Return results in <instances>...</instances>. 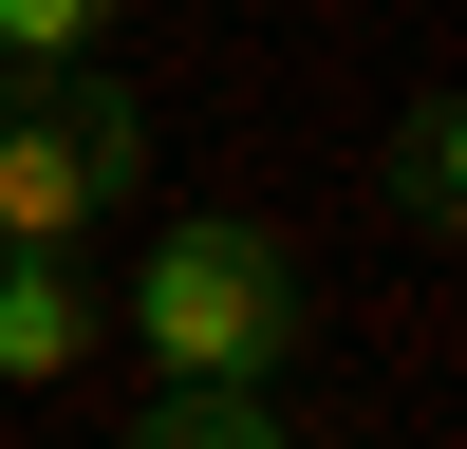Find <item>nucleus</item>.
I'll use <instances>...</instances> for the list:
<instances>
[{"mask_svg": "<svg viewBox=\"0 0 467 449\" xmlns=\"http://www.w3.org/2000/svg\"><path fill=\"white\" fill-rule=\"evenodd\" d=\"M131 337H150V374H169V393H281L299 337H318V262H299L281 224L187 206L169 244H150V281H131Z\"/></svg>", "mask_w": 467, "mask_h": 449, "instance_id": "obj_1", "label": "nucleus"}, {"mask_svg": "<svg viewBox=\"0 0 467 449\" xmlns=\"http://www.w3.org/2000/svg\"><path fill=\"white\" fill-rule=\"evenodd\" d=\"M131 449H299V431H281L262 393H169V412H150Z\"/></svg>", "mask_w": 467, "mask_h": 449, "instance_id": "obj_6", "label": "nucleus"}, {"mask_svg": "<svg viewBox=\"0 0 467 449\" xmlns=\"http://www.w3.org/2000/svg\"><path fill=\"white\" fill-rule=\"evenodd\" d=\"M94 356V281L75 262H0V393H57Z\"/></svg>", "mask_w": 467, "mask_h": 449, "instance_id": "obj_3", "label": "nucleus"}, {"mask_svg": "<svg viewBox=\"0 0 467 449\" xmlns=\"http://www.w3.org/2000/svg\"><path fill=\"white\" fill-rule=\"evenodd\" d=\"M393 224H411V244H449V224H467V131H449V94L393 131Z\"/></svg>", "mask_w": 467, "mask_h": 449, "instance_id": "obj_4", "label": "nucleus"}, {"mask_svg": "<svg viewBox=\"0 0 467 449\" xmlns=\"http://www.w3.org/2000/svg\"><path fill=\"white\" fill-rule=\"evenodd\" d=\"M131 187H150V94H131L112 57L0 75V262H75Z\"/></svg>", "mask_w": 467, "mask_h": 449, "instance_id": "obj_2", "label": "nucleus"}, {"mask_svg": "<svg viewBox=\"0 0 467 449\" xmlns=\"http://www.w3.org/2000/svg\"><path fill=\"white\" fill-rule=\"evenodd\" d=\"M112 37V0H0V75H75Z\"/></svg>", "mask_w": 467, "mask_h": 449, "instance_id": "obj_5", "label": "nucleus"}]
</instances>
